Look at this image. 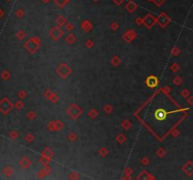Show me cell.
Masks as SVG:
<instances>
[{"instance_id":"6da1fadb","label":"cell","mask_w":193,"mask_h":180,"mask_svg":"<svg viewBox=\"0 0 193 180\" xmlns=\"http://www.w3.org/2000/svg\"><path fill=\"white\" fill-rule=\"evenodd\" d=\"M183 171H184L189 176H191L193 174V162L187 161L185 165L183 166Z\"/></svg>"}]
</instances>
